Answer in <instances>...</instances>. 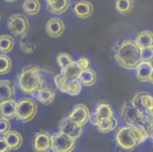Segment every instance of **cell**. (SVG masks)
Segmentation results:
<instances>
[{"instance_id":"cell-36","label":"cell","mask_w":153,"mask_h":152,"mask_svg":"<svg viewBox=\"0 0 153 152\" xmlns=\"http://www.w3.org/2000/svg\"><path fill=\"white\" fill-rule=\"evenodd\" d=\"M151 84H152L153 85V70L152 72V74H151V76H150V79H149V82Z\"/></svg>"},{"instance_id":"cell-31","label":"cell","mask_w":153,"mask_h":152,"mask_svg":"<svg viewBox=\"0 0 153 152\" xmlns=\"http://www.w3.org/2000/svg\"><path fill=\"white\" fill-rule=\"evenodd\" d=\"M153 59V47L141 50V62H149Z\"/></svg>"},{"instance_id":"cell-37","label":"cell","mask_w":153,"mask_h":152,"mask_svg":"<svg viewBox=\"0 0 153 152\" xmlns=\"http://www.w3.org/2000/svg\"><path fill=\"white\" fill-rule=\"evenodd\" d=\"M149 65L151 66V68L152 69V70H153V59H152L151 61H150V62H149Z\"/></svg>"},{"instance_id":"cell-23","label":"cell","mask_w":153,"mask_h":152,"mask_svg":"<svg viewBox=\"0 0 153 152\" xmlns=\"http://www.w3.org/2000/svg\"><path fill=\"white\" fill-rule=\"evenodd\" d=\"M152 72V69L149 62H141L136 69V78L141 82H149Z\"/></svg>"},{"instance_id":"cell-19","label":"cell","mask_w":153,"mask_h":152,"mask_svg":"<svg viewBox=\"0 0 153 152\" xmlns=\"http://www.w3.org/2000/svg\"><path fill=\"white\" fill-rule=\"evenodd\" d=\"M134 41L140 50L153 47V33L150 30L140 32Z\"/></svg>"},{"instance_id":"cell-32","label":"cell","mask_w":153,"mask_h":152,"mask_svg":"<svg viewBox=\"0 0 153 152\" xmlns=\"http://www.w3.org/2000/svg\"><path fill=\"white\" fill-rule=\"evenodd\" d=\"M11 129V122L9 119L0 117V134L5 135Z\"/></svg>"},{"instance_id":"cell-29","label":"cell","mask_w":153,"mask_h":152,"mask_svg":"<svg viewBox=\"0 0 153 152\" xmlns=\"http://www.w3.org/2000/svg\"><path fill=\"white\" fill-rule=\"evenodd\" d=\"M56 62L58 65L60 67V69H64L66 66L72 63L73 62L72 57L70 54L66 53H59L56 56Z\"/></svg>"},{"instance_id":"cell-18","label":"cell","mask_w":153,"mask_h":152,"mask_svg":"<svg viewBox=\"0 0 153 152\" xmlns=\"http://www.w3.org/2000/svg\"><path fill=\"white\" fill-rule=\"evenodd\" d=\"M15 87L11 80H0V102L14 99Z\"/></svg>"},{"instance_id":"cell-8","label":"cell","mask_w":153,"mask_h":152,"mask_svg":"<svg viewBox=\"0 0 153 152\" xmlns=\"http://www.w3.org/2000/svg\"><path fill=\"white\" fill-rule=\"evenodd\" d=\"M54 83L56 88L63 94L70 96H78L80 94L82 89V85L79 81L78 82H70L61 75L57 74L54 77Z\"/></svg>"},{"instance_id":"cell-20","label":"cell","mask_w":153,"mask_h":152,"mask_svg":"<svg viewBox=\"0 0 153 152\" xmlns=\"http://www.w3.org/2000/svg\"><path fill=\"white\" fill-rule=\"evenodd\" d=\"M36 99L38 102L44 105H49L54 101L56 97V92L48 87H44L37 92Z\"/></svg>"},{"instance_id":"cell-22","label":"cell","mask_w":153,"mask_h":152,"mask_svg":"<svg viewBox=\"0 0 153 152\" xmlns=\"http://www.w3.org/2000/svg\"><path fill=\"white\" fill-rule=\"evenodd\" d=\"M4 138L6 140L11 150H17L23 143V137L20 132L17 131L10 130L4 135Z\"/></svg>"},{"instance_id":"cell-3","label":"cell","mask_w":153,"mask_h":152,"mask_svg":"<svg viewBox=\"0 0 153 152\" xmlns=\"http://www.w3.org/2000/svg\"><path fill=\"white\" fill-rule=\"evenodd\" d=\"M149 139L148 132L140 126H123L115 132V141L125 151H133Z\"/></svg>"},{"instance_id":"cell-5","label":"cell","mask_w":153,"mask_h":152,"mask_svg":"<svg viewBox=\"0 0 153 152\" xmlns=\"http://www.w3.org/2000/svg\"><path fill=\"white\" fill-rule=\"evenodd\" d=\"M8 29L20 40H24L27 37L30 30V23L25 15L16 13L11 15L8 19Z\"/></svg>"},{"instance_id":"cell-11","label":"cell","mask_w":153,"mask_h":152,"mask_svg":"<svg viewBox=\"0 0 153 152\" xmlns=\"http://www.w3.org/2000/svg\"><path fill=\"white\" fill-rule=\"evenodd\" d=\"M68 117L75 123L83 127L88 122V120H90L91 113L88 108L85 105L77 104L72 109Z\"/></svg>"},{"instance_id":"cell-13","label":"cell","mask_w":153,"mask_h":152,"mask_svg":"<svg viewBox=\"0 0 153 152\" xmlns=\"http://www.w3.org/2000/svg\"><path fill=\"white\" fill-rule=\"evenodd\" d=\"M114 116V110L111 104L108 103H100L95 109L94 113L90 117V121L93 125L98 120L110 119Z\"/></svg>"},{"instance_id":"cell-26","label":"cell","mask_w":153,"mask_h":152,"mask_svg":"<svg viewBox=\"0 0 153 152\" xmlns=\"http://www.w3.org/2000/svg\"><path fill=\"white\" fill-rule=\"evenodd\" d=\"M24 12L28 15H36L41 12V2L38 0H26L22 5Z\"/></svg>"},{"instance_id":"cell-16","label":"cell","mask_w":153,"mask_h":152,"mask_svg":"<svg viewBox=\"0 0 153 152\" xmlns=\"http://www.w3.org/2000/svg\"><path fill=\"white\" fill-rule=\"evenodd\" d=\"M73 12L75 15L80 19H87L93 15L94 6L91 2L87 1H79L75 5Z\"/></svg>"},{"instance_id":"cell-10","label":"cell","mask_w":153,"mask_h":152,"mask_svg":"<svg viewBox=\"0 0 153 152\" xmlns=\"http://www.w3.org/2000/svg\"><path fill=\"white\" fill-rule=\"evenodd\" d=\"M52 136L47 131H39L34 136L33 147L35 152H50L52 151Z\"/></svg>"},{"instance_id":"cell-14","label":"cell","mask_w":153,"mask_h":152,"mask_svg":"<svg viewBox=\"0 0 153 152\" xmlns=\"http://www.w3.org/2000/svg\"><path fill=\"white\" fill-rule=\"evenodd\" d=\"M82 72V69L77 62V61H73L66 68L61 69L59 73L68 81L78 82L79 81V77H80Z\"/></svg>"},{"instance_id":"cell-30","label":"cell","mask_w":153,"mask_h":152,"mask_svg":"<svg viewBox=\"0 0 153 152\" xmlns=\"http://www.w3.org/2000/svg\"><path fill=\"white\" fill-rule=\"evenodd\" d=\"M20 47L22 52L25 54L33 53L36 49V46L33 43L25 40L21 41Z\"/></svg>"},{"instance_id":"cell-28","label":"cell","mask_w":153,"mask_h":152,"mask_svg":"<svg viewBox=\"0 0 153 152\" xmlns=\"http://www.w3.org/2000/svg\"><path fill=\"white\" fill-rule=\"evenodd\" d=\"M11 59L5 54H0V75H6L12 69Z\"/></svg>"},{"instance_id":"cell-25","label":"cell","mask_w":153,"mask_h":152,"mask_svg":"<svg viewBox=\"0 0 153 152\" xmlns=\"http://www.w3.org/2000/svg\"><path fill=\"white\" fill-rule=\"evenodd\" d=\"M96 81H97V74L91 69L82 71L79 77L80 83L85 87H91L94 85Z\"/></svg>"},{"instance_id":"cell-35","label":"cell","mask_w":153,"mask_h":152,"mask_svg":"<svg viewBox=\"0 0 153 152\" xmlns=\"http://www.w3.org/2000/svg\"><path fill=\"white\" fill-rule=\"evenodd\" d=\"M148 135H149V138L150 139L152 140V144H153V126L152 127L150 128L149 129L148 131Z\"/></svg>"},{"instance_id":"cell-17","label":"cell","mask_w":153,"mask_h":152,"mask_svg":"<svg viewBox=\"0 0 153 152\" xmlns=\"http://www.w3.org/2000/svg\"><path fill=\"white\" fill-rule=\"evenodd\" d=\"M47 7L51 13L60 15L69 10L70 2L67 0H47Z\"/></svg>"},{"instance_id":"cell-21","label":"cell","mask_w":153,"mask_h":152,"mask_svg":"<svg viewBox=\"0 0 153 152\" xmlns=\"http://www.w3.org/2000/svg\"><path fill=\"white\" fill-rule=\"evenodd\" d=\"M118 122L117 120L115 119L114 116L111 117L110 119H101L96 122L94 126L97 127L98 132L101 133H109L112 131L115 130L117 127Z\"/></svg>"},{"instance_id":"cell-34","label":"cell","mask_w":153,"mask_h":152,"mask_svg":"<svg viewBox=\"0 0 153 152\" xmlns=\"http://www.w3.org/2000/svg\"><path fill=\"white\" fill-rule=\"evenodd\" d=\"M11 151L5 138H0V152H9Z\"/></svg>"},{"instance_id":"cell-9","label":"cell","mask_w":153,"mask_h":152,"mask_svg":"<svg viewBox=\"0 0 153 152\" xmlns=\"http://www.w3.org/2000/svg\"><path fill=\"white\" fill-rule=\"evenodd\" d=\"M59 129L61 133L74 139L76 140L80 139L82 136L83 127L75 123L69 117H64L59 122Z\"/></svg>"},{"instance_id":"cell-38","label":"cell","mask_w":153,"mask_h":152,"mask_svg":"<svg viewBox=\"0 0 153 152\" xmlns=\"http://www.w3.org/2000/svg\"><path fill=\"white\" fill-rule=\"evenodd\" d=\"M1 20H2V15L0 13V22H1Z\"/></svg>"},{"instance_id":"cell-15","label":"cell","mask_w":153,"mask_h":152,"mask_svg":"<svg viewBox=\"0 0 153 152\" xmlns=\"http://www.w3.org/2000/svg\"><path fill=\"white\" fill-rule=\"evenodd\" d=\"M17 103L15 99L0 102V117L8 119H15Z\"/></svg>"},{"instance_id":"cell-1","label":"cell","mask_w":153,"mask_h":152,"mask_svg":"<svg viewBox=\"0 0 153 152\" xmlns=\"http://www.w3.org/2000/svg\"><path fill=\"white\" fill-rule=\"evenodd\" d=\"M120 119L127 126H140L146 131L153 126V119L135 97L126 100L122 106Z\"/></svg>"},{"instance_id":"cell-7","label":"cell","mask_w":153,"mask_h":152,"mask_svg":"<svg viewBox=\"0 0 153 152\" xmlns=\"http://www.w3.org/2000/svg\"><path fill=\"white\" fill-rule=\"evenodd\" d=\"M53 145L52 151L53 152H73L76 148V140L61 133L56 132L52 135Z\"/></svg>"},{"instance_id":"cell-27","label":"cell","mask_w":153,"mask_h":152,"mask_svg":"<svg viewBox=\"0 0 153 152\" xmlns=\"http://www.w3.org/2000/svg\"><path fill=\"white\" fill-rule=\"evenodd\" d=\"M133 8V1L131 0H118L115 2V8L120 14H129Z\"/></svg>"},{"instance_id":"cell-2","label":"cell","mask_w":153,"mask_h":152,"mask_svg":"<svg viewBox=\"0 0 153 152\" xmlns=\"http://www.w3.org/2000/svg\"><path fill=\"white\" fill-rule=\"evenodd\" d=\"M114 57L122 68L127 70H136L141 62V50L134 40H126L114 49Z\"/></svg>"},{"instance_id":"cell-12","label":"cell","mask_w":153,"mask_h":152,"mask_svg":"<svg viewBox=\"0 0 153 152\" xmlns=\"http://www.w3.org/2000/svg\"><path fill=\"white\" fill-rule=\"evenodd\" d=\"M46 32L50 37L56 39L63 34L66 26L63 21L59 18H52L49 19L46 24Z\"/></svg>"},{"instance_id":"cell-24","label":"cell","mask_w":153,"mask_h":152,"mask_svg":"<svg viewBox=\"0 0 153 152\" xmlns=\"http://www.w3.org/2000/svg\"><path fill=\"white\" fill-rule=\"evenodd\" d=\"M15 47V39L9 34L0 35V53H8L12 52Z\"/></svg>"},{"instance_id":"cell-33","label":"cell","mask_w":153,"mask_h":152,"mask_svg":"<svg viewBox=\"0 0 153 152\" xmlns=\"http://www.w3.org/2000/svg\"><path fill=\"white\" fill-rule=\"evenodd\" d=\"M77 62L79 64V65H80V67L82 68V71L91 69V63H90L88 59L85 58V57L79 58L78 59Z\"/></svg>"},{"instance_id":"cell-4","label":"cell","mask_w":153,"mask_h":152,"mask_svg":"<svg viewBox=\"0 0 153 152\" xmlns=\"http://www.w3.org/2000/svg\"><path fill=\"white\" fill-rule=\"evenodd\" d=\"M43 69L37 66L24 67L18 76V86L24 94L34 95L44 87Z\"/></svg>"},{"instance_id":"cell-6","label":"cell","mask_w":153,"mask_h":152,"mask_svg":"<svg viewBox=\"0 0 153 152\" xmlns=\"http://www.w3.org/2000/svg\"><path fill=\"white\" fill-rule=\"evenodd\" d=\"M38 111L37 104L30 98H24L17 103L15 119L22 122H28L34 119Z\"/></svg>"}]
</instances>
